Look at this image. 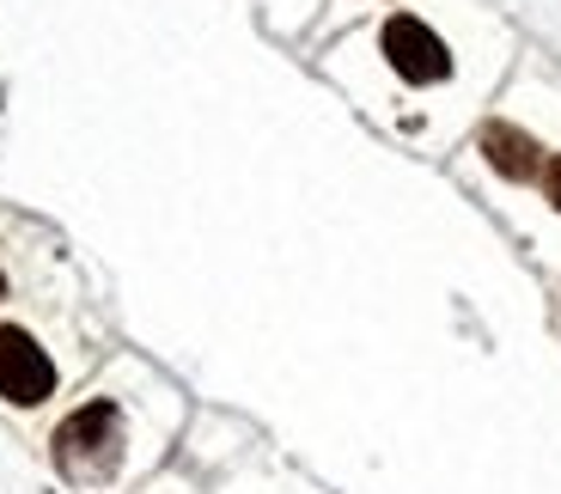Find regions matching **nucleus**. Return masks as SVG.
Here are the masks:
<instances>
[{
    "label": "nucleus",
    "mask_w": 561,
    "mask_h": 494,
    "mask_svg": "<svg viewBox=\"0 0 561 494\" xmlns=\"http://www.w3.org/2000/svg\"><path fill=\"white\" fill-rule=\"evenodd\" d=\"M482 153H489V165L501 171V177H513V184H525V177H537V141L525 135V128H506V123H489L482 128Z\"/></svg>",
    "instance_id": "nucleus-4"
},
{
    "label": "nucleus",
    "mask_w": 561,
    "mask_h": 494,
    "mask_svg": "<svg viewBox=\"0 0 561 494\" xmlns=\"http://www.w3.org/2000/svg\"><path fill=\"white\" fill-rule=\"evenodd\" d=\"M543 189H549V202H556V208H561V153L549 159V171H543Z\"/></svg>",
    "instance_id": "nucleus-5"
},
{
    "label": "nucleus",
    "mask_w": 561,
    "mask_h": 494,
    "mask_svg": "<svg viewBox=\"0 0 561 494\" xmlns=\"http://www.w3.org/2000/svg\"><path fill=\"white\" fill-rule=\"evenodd\" d=\"M385 56H391V68L403 73L409 85H434V80L451 73L446 43L421 25V19H409V13H397L391 25H385Z\"/></svg>",
    "instance_id": "nucleus-3"
},
{
    "label": "nucleus",
    "mask_w": 561,
    "mask_h": 494,
    "mask_svg": "<svg viewBox=\"0 0 561 494\" xmlns=\"http://www.w3.org/2000/svg\"><path fill=\"white\" fill-rule=\"evenodd\" d=\"M0 294H7V282H0Z\"/></svg>",
    "instance_id": "nucleus-6"
},
{
    "label": "nucleus",
    "mask_w": 561,
    "mask_h": 494,
    "mask_svg": "<svg viewBox=\"0 0 561 494\" xmlns=\"http://www.w3.org/2000/svg\"><path fill=\"white\" fill-rule=\"evenodd\" d=\"M56 391V367H49V354L25 336V330H0V397L7 403H43V397Z\"/></svg>",
    "instance_id": "nucleus-2"
},
{
    "label": "nucleus",
    "mask_w": 561,
    "mask_h": 494,
    "mask_svg": "<svg viewBox=\"0 0 561 494\" xmlns=\"http://www.w3.org/2000/svg\"><path fill=\"white\" fill-rule=\"evenodd\" d=\"M56 464L73 482H104L123 464V415L116 403H85L56 427Z\"/></svg>",
    "instance_id": "nucleus-1"
}]
</instances>
